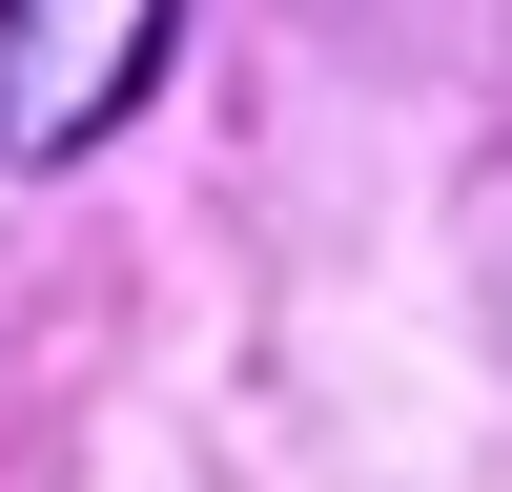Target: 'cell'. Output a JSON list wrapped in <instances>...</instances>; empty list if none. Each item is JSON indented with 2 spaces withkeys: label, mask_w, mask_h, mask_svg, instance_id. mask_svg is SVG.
<instances>
[{
  "label": "cell",
  "mask_w": 512,
  "mask_h": 492,
  "mask_svg": "<svg viewBox=\"0 0 512 492\" xmlns=\"http://www.w3.org/2000/svg\"><path fill=\"white\" fill-rule=\"evenodd\" d=\"M164 62V0H0V164H82Z\"/></svg>",
  "instance_id": "6da1fadb"
}]
</instances>
